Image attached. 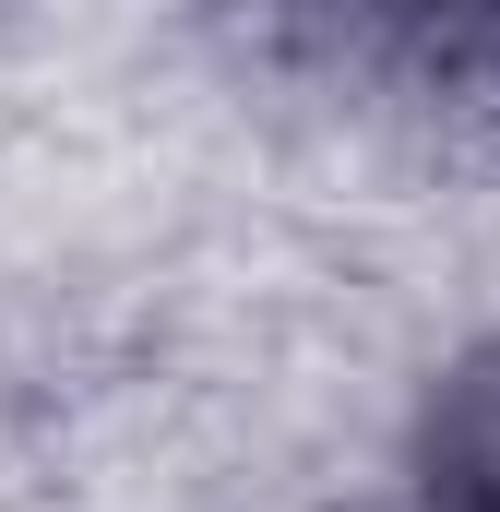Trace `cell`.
Segmentation results:
<instances>
[{"instance_id": "1", "label": "cell", "mask_w": 500, "mask_h": 512, "mask_svg": "<svg viewBox=\"0 0 500 512\" xmlns=\"http://www.w3.org/2000/svg\"><path fill=\"white\" fill-rule=\"evenodd\" d=\"M417 512H500V346H477L417 429Z\"/></svg>"}, {"instance_id": "2", "label": "cell", "mask_w": 500, "mask_h": 512, "mask_svg": "<svg viewBox=\"0 0 500 512\" xmlns=\"http://www.w3.org/2000/svg\"><path fill=\"white\" fill-rule=\"evenodd\" d=\"M334 12L405 60H453V72L500 60V0H334Z\"/></svg>"}]
</instances>
